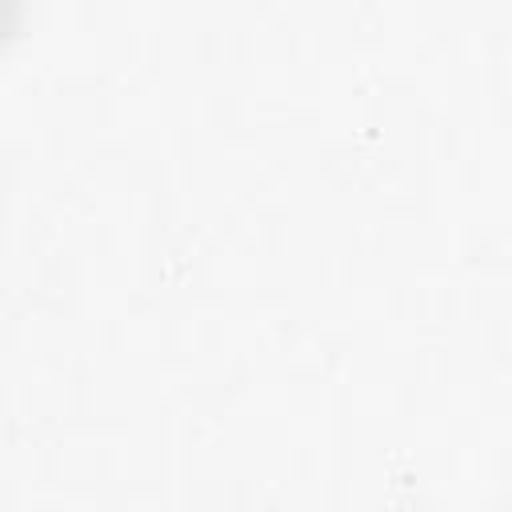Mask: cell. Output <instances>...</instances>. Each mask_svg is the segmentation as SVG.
Wrapping results in <instances>:
<instances>
[{
    "mask_svg": "<svg viewBox=\"0 0 512 512\" xmlns=\"http://www.w3.org/2000/svg\"><path fill=\"white\" fill-rule=\"evenodd\" d=\"M16 12H20V0H0V40L16 28Z\"/></svg>",
    "mask_w": 512,
    "mask_h": 512,
    "instance_id": "obj_1",
    "label": "cell"
}]
</instances>
